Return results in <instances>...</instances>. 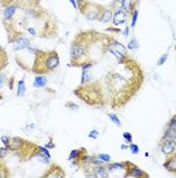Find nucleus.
I'll use <instances>...</instances> for the list:
<instances>
[{"instance_id": "obj_1", "label": "nucleus", "mask_w": 176, "mask_h": 178, "mask_svg": "<svg viewBox=\"0 0 176 178\" xmlns=\"http://www.w3.org/2000/svg\"><path fill=\"white\" fill-rule=\"evenodd\" d=\"M71 59L73 62H76L83 57L87 54V45L81 40H75L73 44L71 45Z\"/></svg>"}, {"instance_id": "obj_2", "label": "nucleus", "mask_w": 176, "mask_h": 178, "mask_svg": "<svg viewBox=\"0 0 176 178\" xmlns=\"http://www.w3.org/2000/svg\"><path fill=\"white\" fill-rule=\"evenodd\" d=\"M125 169L128 171L127 174L125 175V177H149V175H147L144 170L138 168L130 161H126V168Z\"/></svg>"}, {"instance_id": "obj_3", "label": "nucleus", "mask_w": 176, "mask_h": 178, "mask_svg": "<svg viewBox=\"0 0 176 178\" xmlns=\"http://www.w3.org/2000/svg\"><path fill=\"white\" fill-rule=\"evenodd\" d=\"M176 142L174 139H166V140H162L160 143V149L166 155V156H171L175 152Z\"/></svg>"}, {"instance_id": "obj_4", "label": "nucleus", "mask_w": 176, "mask_h": 178, "mask_svg": "<svg viewBox=\"0 0 176 178\" xmlns=\"http://www.w3.org/2000/svg\"><path fill=\"white\" fill-rule=\"evenodd\" d=\"M176 138V119L175 116H173L172 120L169 121L167 128H166V131L163 136V140H166V139H174Z\"/></svg>"}, {"instance_id": "obj_5", "label": "nucleus", "mask_w": 176, "mask_h": 178, "mask_svg": "<svg viewBox=\"0 0 176 178\" xmlns=\"http://www.w3.org/2000/svg\"><path fill=\"white\" fill-rule=\"evenodd\" d=\"M58 64H60V58H58L57 54L55 53V52H52L51 55H48L46 57V61H45L46 70L52 71V70H54V68H56L58 66Z\"/></svg>"}, {"instance_id": "obj_6", "label": "nucleus", "mask_w": 176, "mask_h": 178, "mask_svg": "<svg viewBox=\"0 0 176 178\" xmlns=\"http://www.w3.org/2000/svg\"><path fill=\"white\" fill-rule=\"evenodd\" d=\"M92 177L95 178H108L109 177V173H108V168H106L103 165L95 166L92 169Z\"/></svg>"}, {"instance_id": "obj_7", "label": "nucleus", "mask_w": 176, "mask_h": 178, "mask_svg": "<svg viewBox=\"0 0 176 178\" xmlns=\"http://www.w3.org/2000/svg\"><path fill=\"white\" fill-rule=\"evenodd\" d=\"M29 47V39L26 38V37H20V38H17V39L13 42V50H22V49L28 48Z\"/></svg>"}, {"instance_id": "obj_8", "label": "nucleus", "mask_w": 176, "mask_h": 178, "mask_svg": "<svg viewBox=\"0 0 176 178\" xmlns=\"http://www.w3.org/2000/svg\"><path fill=\"white\" fill-rule=\"evenodd\" d=\"M126 18H127V13H125L121 9H118L116 11L115 16H112V22L115 24L116 26H119V25L126 22V20H127Z\"/></svg>"}, {"instance_id": "obj_9", "label": "nucleus", "mask_w": 176, "mask_h": 178, "mask_svg": "<svg viewBox=\"0 0 176 178\" xmlns=\"http://www.w3.org/2000/svg\"><path fill=\"white\" fill-rule=\"evenodd\" d=\"M87 154V150L82 148V149H74L70 152V157H69V160H75L79 161L80 158H82Z\"/></svg>"}, {"instance_id": "obj_10", "label": "nucleus", "mask_w": 176, "mask_h": 178, "mask_svg": "<svg viewBox=\"0 0 176 178\" xmlns=\"http://www.w3.org/2000/svg\"><path fill=\"white\" fill-rule=\"evenodd\" d=\"M171 158L166 160V162L164 164V167L168 170V171H172V173H175L176 171V156L175 154L171 155Z\"/></svg>"}, {"instance_id": "obj_11", "label": "nucleus", "mask_w": 176, "mask_h": 178, "mask_svg": "<svg viewBox=\"0 0 176 178\" xmlns=\"http://www.w3.org/2000/svg\"><path fill=\"white\" fill-rule=\"evenodd\" d=\"M108 46H109V47H112V48H115L117 52H119V53L125 55V56H127V49H126V47H125L121 43L117 42V40H111V43L108 45Z\"/></svg>"}, {"instance_id": "obj_12", "label": "nucleus", "mask_w": 176, "mask_h": 178, "mask_svg": "<svg viewBox=\"0 0 176 178\" xmlns=\"http://www.w3.org/2000/svg\"><path fill=\"white\" fill-rule=\"evenodd\" d=\"M16 9H17V6L16 4H9L7 6L4 10V18L6 20H9V19H11L13 16L15 15L16 13Z\"/></svg>"}, {"instance_id": "obj_13", "label": "nucleus", "mask_w": 176, "mask_h": 178, "mask_svg": "<svg viewBox=\"0 0 176 178\" xmlns=\"http://www.w3.org/2000/svg\"><path fill=\"white\" fill-rule=\"evenodd\" d=\"M112 11H111L110 9H103L102 10L101 15L99 16V18H100V20H101L102 22H109L112 20Z\"/></svg>"}, {"instance_id": "obj_14", "label": "nucleus", "mask_w": 176, "mask_h": 178, "mask_svg": "<svg viewBox=\"0 0 176 178\" xmlns=\"http://www.w3.org/2000/svg\"><path fill=\"white\" fill-rule=\"evenodd\" d=\"M46 84H47V79L46 77H44V76H36L35 77V81H34V86L35 88L40 89V88L46 86Z\"/></svg>"}, {"instance_id": "obj_15", "label": "nucleus", "mask_w": 176, "mask_h": 178, "mask_svg": "<svg viewBox=\"0 0 176 178\" xmlns=\"http://www.w3.org/2000/svg\"><path fill=\"white\" fill-rule=\"evenodd\" d=\"M125 168H126V161H122V162H112V164L108 165V170H110V171H113L116 169H125Z\"/></svg>"}, {"instance_id": "obj_16", "label": "nucleus", "mask_w": 176, "mask_h": 178, "mask_svg": "<svg viewBox=\"0 0 176 178\" xmlns=\"http://www.w3.org/2000/svg\"><path fill=\"white\" fill-rule=\"evenodd\" d=\"M17 96H22L25 92H26V86H25V82L24 80H20L17 83Z\"/></svg>"}, {"instance_id": "obj_17", "label": "nucleus", "mask_w": 176, "mask_h": 178, "mask_svg": "<svg viewBox=\"0 0 176 178\" xmlns=\"http://www.w3.org/2000/svg\"><path fill=\"white\" fill-rule=\"evenodd\" d=\"M90 80H91L90 70H82V79H81L82 84H85L87 82H90Z\"/></svg>"}, {"instance_id": "obj_18", "label": "nucleus", "mask_w": 176, "mask_h": 178, "mask_svg": "<svg viewBox=\"0 0 176 178\" xmlns=\"http://www.w3.org/2000/svg\"><path fill=\"white\" fill-rule=\"evenodd\" d=\"M137 19H138V10H137V9H133V10H132V15H131V25H130L132 28L136 26Z\"/></svg>"}, {"instance_id": "obj_19", "label": "nucleus", "mask_w": 176, "mask_h": 178, "mask_svg": "<svg viewBox=\"0 0 176 178\" xmlns=\"http://www.w3.org/2000/svg\"><path fill=\"white\" fill-rule=\"evenodd\" d=\"M108 116L110 118V120L112 121L115 125H117L118 127H120V125H121V122H120L119 118L117 116V114H115V113H109V114H108Z\"/></svg>"}, {"instance_id": "obj_20", "label": "nucleus", "mask_w": 176, "mask_h": 178, "mask_svg": "<svg viewBox=\"0 0 176 178\" xmlns=\"http://www.w3.org/2000/svg\"><path fill=\"white\" fill-rule=\"evenodd\" d=\"M97 158H99L100 160H102L104 164H106V162H109V161L111 160V157L109 156V155H106V154H99L97 156Z\"/></svg>"}, {"instance_id": "obj_21", "label": "nucleus", "mask_w": 176, "mask_h": 178, "mask_svg": "<svg viewBox=\"0 0 176 178\" xmlns=\"http://www.w3.org/2000/svg\"><path fill=\"white\" fill-rule=\"evenodd\" d=\"M128 148L130 149L131 154H133V155H138V154H139V147H138L137 145H135V143L130 142V145L128 146Z\"/></svg>"}, {"instance_id": "obj_22", "label": "nucleus", "mask_w": 176, "mask_h": 178, "mask_svg": "<svg viewBox=\"0 0 176 178\" xmlns=\"http://www.w3.org/2000/svg\"><path fill=\"white\" fill-rule=\"evenodd\" d=\"M127 46H128V48L129 49H137L138 48V42H137L135 38H132V39L128 43Z\"/></svg>"}, {"instance_id": "obj_23", "label": "nucleus", "mask_w": 176, "mask_h": 178, "mask_svg": "<svg viewBox=\"0 0 176 178\" xmlns=\"http://www.w3.org/2000/svg\"><path fill=\"white\" fill-rule=\"evenodd\" d=\"M167 57H168V54H167V53L164 54V55H162V56L159 57L158 61H157V65H158V66H160V65H163L164 63L166 62V59H167Z\"/></svg>"}, {"instance_id": "obj_24", "label": "nucleus", "mask_w": 176, "mask_h": 178, "mask_svg": "<svg viewBox=\"0 0 176 178\" xmlns=\"http://www.w3.org/2000/svg\"><path fill=\"white\" fill-rule=\"evenodd\" d=\"M99 137V131L95 129L91 130L90 132H89V138H92V139H97Z\"/></svg>"}, {"instance_id": "obj_25", "label": "nucleus", "mask_w": 176, "mask_h": 178, "mask_svg": "<svg viewBox=\"0 0 176 178\" xmlns=\"http://www.w3.org/2000/svg\"><path fill=\"white\" fill-rule=\"evenodd\" d=\"M122 137H123V139L127 141V142L130 143L132 141V136H131V134H130V132H123Z\"/></svg>"}, {"instance_id": "obj_26", "label": "nucleus", "mask_w": 176, "mask_h": 178, "mask_svg": "<svg viewBox=\"0 0 176 178\" xmlns=\"http://www.w3.org/2000/svg\"><path fill=\"white\" fill-rule=\"evenodd\" d=\"M7 176H8V171L4 168V166H2V167L0 166V177H7Z\"/></svg>"}, {"instance_id": "obj_27", "label": "nucleus", "mask_w": 176, "mask_h": 178, "mask_svg": "<svg viewBox=\"0 0 176 178\" xmlns=\"http://www.w3.org/2000/svg\"><path fill=\"white\" fill-rule=\"evenodd\" d=\"M0 140L2 141V143L4 145V147H7L9 143V140H10V138H9V136H2L1 138H0Z\"/></svg>"}, {"instance_id": "obj_28", "label": "nucleus", "mask_w": 176, "mask_h": 178, "mask_svg": "<svg viewBox=\"0 0 176 178\" xmlns=\"http://www.w3.org/2000/svg\"><path fill=\"white\" fill-rule=\"evenodd\" d=\"M92 66H93V64H92V63H90V62L81 64V68H82V70H90V68H91Z\"/></svg>"}, {"instance_id": "obj_29", "label": "nucleus", "mask_w": 176, "mask_h": 178, "mask_svg": "<svg viewBox=\"0 0 176 178\" xmlns=\"http://www.w3.org/2000/svg\"><path fill=\"white\" fill-rule=\"evenodd\" d=\"M7 152H8V149H7L6 147H4V148H0V159L7 156Z\"/></svg>"}, {"instance_id": "obj_30", "label": "nucleus", "mask_w": 176, "mask_h": 178, "mask_svg": "<svg viewBox=\"0 0 176 178\" xmlns=\"http://www.w3.org/2000/svg\"><path fill=\"white\" fill-rule=\"evenodd\" d=\"M4 81H6V75L2 74V73H0V89L2 88V85H4Z\"/></svg>"}, {"instance_id": "obj_31", "label": "nucleus", "mask_w": 176, "mask_h": 178, "mask_svg": "<svg viewBox=\"0 0 176 178\" xmlns=\"http://www.w3.org/2000/svg\"><path fill=\"white\" fill-rule=\"evenodd\" d=\"M66 107H70V108H74L73 110H78L79 109V105L78 104H74V103H67Z\"/></svg>"}, {"instance_id": "obj_32", "label": "nucleus", "mask_w": 176, "mask_h": 178, "mask_svg": "<svg viewBox=\"0 0 176 178\" xmlns=\"http://www.w3.org/2000/svg\"><path fill=\"white\" fill-rule=\"evenodd\" d=\"M45 147L47 148V149H48V148H55V143H54L53 141H49L48 143H45Z\"/></svg>"}, {"instance_id": "obj_33", "label": "nucleus", "mask_w": 176, "mask_h": 178, "mask_svg": "<svg viewBox=\"0 0 176 178\" xmlns=\"http://www.w3.org/2000/svg\"><path fill=\"white\" fill-rule=\"evenodd\" d=\"M27 30H28V33L31 34V35L35 36L36 35V30L34 29V28H31V27H29V28H27Z\"/></svg>"}, {"instance_id": "obj_34", "label": "nucleus", "mask_w": 176, "mask_h": 178, "mask_svg": "<svg viewBox=\"0 0 176 178\" xmlns=\"http://www.w3.org/2000/svg\"><path fill=\"white\" fill-rule=\"evenodd\" d=\"M123 34H125V36H126V37H128V36H129V27H126V29L123 30Z\"/></svg>"}, {"instance_id": "obj_35", "label": "nucleus", "mask_w": 176, "mask_h": 178, "mask_svg": "<svg viewBox=\"0 0 176 178\" xmlns=\"http://www.w3.org/2000/svg\"><path fill=\"white\" fill-rule=\"evenodd\" d=\"M70 2L72 4V6H73L75 9H78V4H76V1H75V0H70Z\"/></svg>"}, {"instance_id": "obj_36", "label": "nucleus", "mask_w": 176, "mask_h": 178, "mask_svg": "<svg viewBox=\"0 0 176 178\" xmlns=\"http://www.w3.org/2000/svg\"><path fill=\"white\" fill-rule=\"evenodd\" d=\"M75 1H76V4H79L80 7L84 4V0H75Z\"/></svg>"}, {"instance_id": "obj_37", "label": "nucleus", "mask_w": 176, "mask_h": 178, "mask_svg": "<svg viewBox=\"0 0 176 178\" xmlns=\"http://www.w3.org/2000/svg\"><path fill=\"white\" fill-rule=\"evenodd\" d=\"M120 148H121L122 150H126V149H128V146H127V145H121V146H120Z\"/></svg>"}, {"instance_id": "obj_38", "label": "nucleus", "mask_w": 176, "mask_h": 178, "mask_svg": "<svg viewBox=\"0 0 176 178\" xmlns=\"http://www.w3.org/2000/svg\"><path fill=\"white\" fill-rule=\"evenodd\" d=\"M0 49H1V46H0Z\"/></svg>"}]
</instances>
